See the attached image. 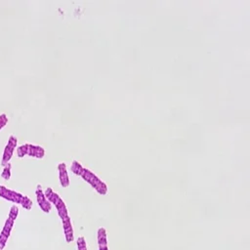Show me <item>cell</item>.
<instances>
[{"instance_id": "11", "label": "cell", "mask_w": 250, "mask_h": 250, "mask_svg": "<svg viewBox=\"0 0 250 250\" xmlns=\"http://www.w3.org/2000/svg\"><path fill=\"white\" fill-rule=\"evenodd\" d=\"M28 144H24V145L20 146L17 149V154L19 157H24V155L28 154Z\"/></svg>"}, {"instance_id": "10", "label": "cell", "mask_w": 250, "mask_h": 250, "mask_svg": "<svg viewBox=\"0 0 250 250\" xmlns=\"http://www.w3.org/2000/svg\"><path fill=\"white\" fill-rule=\"evenodd\" d=\"M11 168H12V165L10 162H8L7 164H6L3 168V171L1 173V177L4 179V180H10L11 178Z\"/></svg>"}, {"instance_id": "2", "label": "cell", "mask_w": 250, "mask_h": 250, "mask_svg": "<svg viewBox=\"0 0 250 250\" xmlns=\"http://www.w3.org/2000/svg\"><path fill=\"white\" fill-rule=\"evenodd\" d=\"M82 179L85 181V182L89 183L93 188H95L100 182H101L102 180H100V178L98 176H96L95 174H94L91 170L87 169V168H83V171L80 175Z\"/></svg>"}, {"instance_id": "21", "label": "cell", "mask_w": 250, "mask_h": 250, "mask_svg": "<svg viewBox=\"0 0 250 250\" xmlns=\"http://www.w3.org/2000/svg\"><path fill=\"white\" fill-rule=\"evenodd\" d=\"M65 236H66V240L67 242L71 243L73 241L74 239V235H73V230L72 231H70V232H67L65 233Z\"/></svg>"}, {"instance_id": "15", "label": "cell", "mask_w": 250, "mask_h": 250, "mask_svg": "<svg viewBox=\"0 0 250 250\" xmlns=\"http://www.w3.org/2000/svg\"><path fill=\"white\" fill-rule=\"evenodd\" d=\"M14 223H15V220H13V219H11V218L8 217V219L5 222V225H4L3 229L5 231H7V232L11 233L12 229H13V227H14Z\"/></svg>"}, {"instance_id": "12", "label": "cell", "mask_w": 250, "mask_h": 250, "mask_svg": "<svg viewBox=\"0 0 250 250\" xmlns=\"http://www.w3.org/2000/svg\"><path fill=\"white\" fill-rule=\"evenodd\" d=\"M76 244L78 250H87V244H86V240L83 236H80L76 240Z\"/></svg>"}, {"instance_id": "6", "label": "cell", "mask_w": 250, "mask_h": 250, "mask_svg": "<svg viewBox=\"0 0 250 250\" xmlns=\"http://www.w3.org/2000/svg\"><path fill=\"white\" fill-rule=\"evenodd\" d=\"M14 151H15V149L11 148V147L8 146V145H6L5 149H4L3 156H2V161H1V164H2L3 166H5V165L7 164L8 162L10 161V159L12 158V156H13Z\"/></svg>"}, {"instance_id": "18", "label": "cell", "mask_w": 250, "mask_h": 250, "mask_svg": "<svg viewBox=\"0 0 250 250\" xmlns=\"http://www.w3.org/2000/svg\"><path fill=\"white\" fill-rule=\"evenodd\" d=\"M17 143H18V140L15 136H10L9 137V140H8V143H7V145L10 146L11 148H13V149H16L17 148Z\"/></svg>"}, {"instance_id": "1", "label": "cell", "mask_w": 250, "mask_h": 250, "mask_svg": "<svg viewBox=\"0 0 250 250\" xmlns=\"http://www.w3.org/2000/svg\"><path fill=\"white\" fill-rule=\"evenodd\" d=\"M35 195H36V199H37V203L38 206L41 208V210L45 213H49L52 209V204L48 201V199L46 198L44 192L42 191L41 186L38 185L37 186V189L35 191Z\"/></svg>"}, {"instance_id": "16", "label": "cell", "mask_w": 250, "mask_h": 250, "mask_svg": "<svg viewBox=\"0 0 250 250\" xmlns=\"http://www.w3.org/2000/svg\"><path fill=\"white\" fill-rule=\"evenodd\" d=\"M61 198V196L58 195L57 192H52V195L50 196L49 197H48V201L50 202V203H53L54 205L57 203L58 201H59V199Z\"/></svg>"}, {"instance_id": "9", "label": "cell", "mask_w": 250, "mask_h": 250, "mask_svg": "<svg viewBox=\"0 0 250 250\" xmlns=\"http://www.w3.org/2000/svg\"><path fill=\"white\" fill-rule=\"evenodd\" d=\"M94 189L96 190V192L99 193V195H101V196H105V195H107L108 193V186L106 185L103 181H101Z\"/></svg>"}, {"instance_id": "5", "label": "cell", "mask_w": 250, "mask_h": 250, "mask_svg": "<svg viewBox=\"0 0 250 250\" xmlns=\"http://www.w3.org/2000/svg\"><path fill=\"white\" fill-rule=\"evenodd\" d=\"M55 207H56V209H57L58 214H59V216H60L61 219L68 216V211H67V206H66V203H65V201L62 200V198H60L59 201L55 204Z\"/></svg>"}, {"instance_id": "13", "label": "cell", "mask_w": 250, "mask_h": 250, "mask_svg": "<svg viewBox=\"0 0 250 250\" xmlns=\"http://www.w3.org/2000/svg\"><path fill=\"white\" fill-rule=\"evenodd\" d=\"M18 215H19V208H18V206L15 204V205H13L11 207V209L9 211V214H8V217L11 218V219H13V220H16Z\"/></svg>"}, {"instance_id": "19", "label": "cell", "mask_w": 250, "mask_h": 250, "mask_svg": "<svg viewBox=\"0 0 250 250\" xmlns=\"http://www.w3.org/2000/svg\"><path fill=\"white\" fill-rule=\"evenodd\" d=\"M104 237H107V231H106L105 228H99L98 233H97V239H104Z\"/></svg>"}, {"instance_id": "17", "label": "cell", "mask_w": 250, "mask_h": 250, "mask_svg": "<svg viewBox=\"0 0 250 250\" xmlns=\"http://www.w3.org/2000/svg\"><path fill=\"white\" fill-rule=\"evenodd\" d=\"M8 236L4 235L3 234L0 233V250H3L5 245H6V242L8 241Z\"/></svg>"}, {"instance_id": "4", "label": "cell", "mask_w": 250, "mask_h": 250, "mask_svg": "<svg viewBox=\"0 0 250 250\" xmlns=\"http://www.w3.org/2000/svg\"><path fill=\"white\" fill-rule=\"evenodd\" d=\"M28 155L32 156V157H36V158H43L45 155V151L44 149L40 146H35V145H30V144H28Z\"/></svg>"}, {"instance_id": "7", "label": "cell", "mask_w": 250, "mask_h": 250, "mask_svg": "<svg viewBox=\"0 0 250 250\" xmlns=\"http://www.w3.org/2000/svg\"><path fill=\"white\" fill-rule=\"evenodd\" d=\"M83 168L84 167L81 165L80 162H78L77 160H73L72 164L71 166V170L73 174L77 175V176H80L81 173H82V171H83Z\"/></svg>"}, {"instance_id": "20", "label": "cell", "mask_w": 250, "mask_h": 250, "mask_svg": "<svg viewBox=\"0 0 250 250\" xmlns=\"http://www.w3.org/2000/svg\"><path fill=\"white\" fill-rule=\"evenodd\" d=\"M8 122V117L5 114H0V130H1Z\"/></svg>"}, {"instance_id": "22", "label": "cell", "mask_w": 250, "mask_h": 250, "mask_svg": "<svg viewBox=\"0 0 250 250\" xmlns=\"http://www.w3.org/2000/svg\"><path fill=\"white\" fill-rule=\"evenodd\" d=\"M1 234H3L4 235H6V236H10V235H11V233H9V232H7V231H5L4 229H2V231H1Z\"/></svg>"}, {"instance_id": "3", "label": "cell", "mask_w": 250, "mask_h": 250, "mask_svg": "<svg viewBox=\"0 0 250 250\" xmlns=\"http://www.w3.org/2000/svg\"><path fill=\"white\" fill-rule=\"evenodd\" d=\"M58 170H59V179H60L61 186L62 188H67L70 186V177H68V174H67L66 163L61 162L58 165Z\"/></svg>"}, {"instance_id": "14", "label": "cell", "mask_w": 250, "mask_h": 250, "mask_svg": "<svg viewBox=\"0 0 250 250\" xmlns=\"http://www.w3.org/2000/svg\"><path fill=\"white\" fill-rule=\"evenodd\" d=\"M22 206L24 208V209H27V210H30L31 207H32V201H31V199L27 196H24V200L22 202Z\"/></svg>"}, {"instance_id": "8", "label": "cell", "mask_w": 250, "mask_h": 250, "mask_svg": "<svg viewBox=\"0 0 250 250\" xmlns=\"http://www.w3.org/2000/svg\"><path fill=\"white\" fill-rule=\"evenodd\" d=\"M62 229H64V233L70 232V231H72V224H71V220L70 216H67L65 218L62 219Z\"/></svg>"}, {"instance_id": "23", "label": "cell", "mask_w": 250, "mask_h": 250, "mask_svg": "<svg viewBox=\"0 0 250 250\" xmlns=\"http://www.w3.org/2000/svg\"><path fill=\"white\" fill-rule=\"evenodd\" d=\"M99 250H109V248H105V249H99Z\"/></svg>"}]
</instances>
